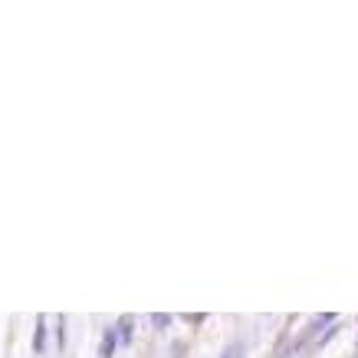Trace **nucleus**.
<instances>
[{
  "instance_id": "nucleus-2",
  "label": "nucleus",
  "mask_w": 358,
  "mask_h": 358,
  "mask_svg": "<svg viewBox=\"0 0 358 358\" xmlns=\"http://www.w3.org/2000/svg\"><path fill=\"white\" fill-rule=\"evenodd\" d=\"M33 345H36V352L43 348V319H36V342Z\"/></svg>"
},
{
  "instance_id": "nucleus-3",
  "label": "nucleus",
  "mask_w": 358,
  "mask_h": 358,
  "mask_svg": "<svg viewBox=\"0 0 358 358\" xmlns=\"http://www.w3.org/2000/svg\"><path fill=\"white\" fill-rule=\"evenodd\" d=\"M224 358H240V345H230L227 352H224Z\"/></svg>"
},
{
  "instance_id": "nucleus-1",
  "label": "nucleus",
  "mask_w": 358,
  "mask_h": 358,
  "mask_svg": "<svg viewBox=\"0 0 358 358\" xmlns=\"http://www.w3.org/2000/svg\"><path fill=\"white\" fill-rule=\"evenodd\" d=\"M119 332H115V329H109V332H106V338H102V348H99V358H112V352H115V342H119Z\"/></svg>"
}]
</instances>
